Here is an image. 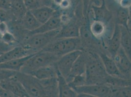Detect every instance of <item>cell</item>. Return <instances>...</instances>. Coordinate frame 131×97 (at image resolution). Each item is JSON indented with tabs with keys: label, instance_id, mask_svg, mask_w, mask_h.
Masks as SVG:
<instances>
[{
	"label": "cell",
	"instance_id": "obj_24",
	"mask_svg": "<svg viewBox=\"0 0 131 97\" xmlns=\"http://www.w3.org/2000/svg\"><path fill=\"white\" fill-rule=\"evenodd\" d=\"M10 9L17 21H21L27 11L24 0H11Z\"/></svg>",
	"mask_w": 131,
	"mask_h": 97
},
{
	"label": "cell",
	"instance_id": "obj_31",
	"mask_svg": "<svg viewBox=\"0 0 131 97\" xmlns=\"http://www.w3.org/2000/svg\"><path fill=\"white\" fill-rule=\"evenodd\" d=\"M17 71L0 69V82L15 75Z\"/></svg>",
	"mask_w": 131,
	"mask_h": 97
},
{
	"label": "cell",
	"instance_id": "obj_20",
	"mask_svg": "<svg viewBox=\"0 0 131 97\" xmlns=\"http://www.w3.org/2000/svg\"><path fill=\"white\" fill-rule=\"evenodd\" d=\"M20 21L23 28L28 32L36 30L41 25L32 13L28 10L26 13Z\"/></svg>",
	"mask_w": 131,
	"mask_h": 97
},
{
	"label": "cell",
	"instance_id": "obj_38",
	"mask_svg": "<svg viewBox=\"0 0 131 97\" xmlns=\"http://www.w3.org/2000/svg\"><path fill=\"white\" fill-rule=\"evenodd\" d=\"M1 37H2V35L0 34V41H1Z\"/></svg>",
	"mask_w": 131,
	"mask_h": 97
},
{
	"label": "cell",
	"instance_id": "obj_22",
	"mask_svg": "<svg viewBox=\"0 0 131 97\" xmlns=\"http://www.w3.org/2000/svg\"><path fill=\"white\" fill-rule=\"evenodd\" d=\"M119 26L120 28L121 47L131 58V31L123 26L119 25Z\"/></svg>",
	"mask_w": 131,
	"mask_h": 97
},
{
	"label": "cell",
	"instance_id": "obj_19",
	"mask_svg": "<svg viewBox=\"0 0 131 97\" xmlns=\"http://www.w3.org/2000/svg\"><path fill=\"white\" fill-rule=\"evenodd\" d=\"M40 80L44 88L46 97H58L57 77Z\"/></svg>",
	"mask_w": 131,
	"mask_h": 97
},
{
	"label": "cell",
	"instance_id": "obj_25",
	"mask_svg": "<svg viewBox=\"0 0 131 97\" xmlns=\"http://www.w3.org/2000/svg\"><path fill=\"white\" fill-rule=\"evenodd\" d=\"M106 24L102 21L94 20L90 23V29L93 36L97 39L104 36L106 31Z\"/></svg>",
	"mask_w": 131,
	"mask_h": 97
},
{
	"label": "cell",
	"instance_id": "obj_37",
	"mask_svg": "<svg viewBox=\"0 0 131 97\" xmlns=\"http://www.w3.org/2000/svg\"><path fill=\"white\" fill-rule=\"evenodd\" d=\"M71 2V3L72 4L73 6L74 7L77 6H78L79 5H80L81 4H83V0H70Z\"/></svg>",
	"mask_w": 131,
	"mask_h": 97
},
{
	"label": "cell",
	"instance_id": "obj_8",
	"mask_svg": "<svg viewBox=\"0 0 131 97\" xmlns=\"http://www.w3.org/2000/svg\"><path fill=\"white\" fill-rule=\"evenodd\" d=\"M113 58L120 72L126 78L130 79L131 58L128 56L121 47H120Z\"/></svg>",
	"mask_w": 131,
	"mask_h": 97
},
{
	"label": "cell",
	"instance_id": "obj_1",
	"mask_svg": "<svg viewBox=\"0 0 131 97\" xmlns=\"http://www.w3.org/2000/svg\"><path fill=\"white\" fill-rule=\"evenodd\" d=\"M86 52L88 56L85 72L86 85L106 84V79L109 75L105 70L97 53Z\"/></svg>",
	"mask_w": 131,
	"mask_h": 97
},
{
	"label": "cell",
	"instance_id": "obj_7",
	"mask_svg": "<svg viewBox=\"0 0 131 97\" xmlns=\"http://www.w3.org/2000/svg\"><path fill=\"white\" fill-rule=\"evenodd\" d=\"M82 52V50H77L64 54L60 57L56 62L58 70L65 79L70 75L73 64Z\"/></svg>",
	"mask_w": 131,
	"mask_h": 97
},
{
	"label": "cell",
	"instance_id": "obj_11",
	"mask_svg": "<svg viewBox=\"0 0 131 97\" xmlns=\"http://www.w3.org/2000/svg\"><path fill=\"white\" fill-rule=\"evenodd\" d=\"M80 24L73 18L69 22L62 25L59 32L55 39L60 38H74L79 37Z\"/></svg>",
	"mask_w": 131,
	"mask_h": 97
},
{
	"label": "cell",
	"instance_id": "obj_9",
	"mask_svg": "<svg viewBox=\"0 0 131 97\" xmlns=\"http://www.w3.org/2000/svg\"><path fill=\"white\" fill-rule=\"evenodd\" d=\"M0 86L10 92L14 97H29L15 75L1 81Z\"/></svg>",
	"mask_w": 131,
	"mask_h": 97
},
{
	"label": "cell",
	"instance_id": "obj_28",
	"mask_svg": "<svg viewBox=\"0 0 131 97\" xmlns=\"http://www.w3.org/2000/svg\"><path fill=\"white\" fill-rule=\"evenodd\" d=\"M1 41L13 47L20 45L14 35L9 31L2 35Z\"/></svg>",
	"mask_w": 131,
	"mask_h": 97
},
{
	"label": "cell",
	"instance_id": "obj_12",
	"mask_svg": "<svg viewBox=\"0 0 131 97\" xmlns=\"http://www.w3.org/2000/svg\"><path fill=\"white\" fill-rule=\"evenodd\" d=\"M97 54L102 62L105 70L108 75L127 79L120 72L115 63L114 60L110 55L101 52H98Z\"/></svg>",
	"mask_w": 131,
	"mask_h": 97
},
{
	"label": "cell",
	"instance_id": "obj_30",
	"mask_svg": "<svg viewBox=\"0 0 131 97\" xmlns=\"http://www.w3.org/2000/svg\"><path fill=\"white\" fill-rule=\"evenodd\" d=\"M25 5L28 11H31L43 6L41 0H24Z\"/></svg>",
	"mask_w": 131,
	"mask_h": 97
},
{
	"label": "cell",
	"instance_id": "obj_26",
	"mask_svg": "<svg viewBox=\"0 0 131 97\" xmlns=\"http://www.w3.org/2000/svg\"><path fill=\"white\" fill-rule=\"evenodd\" d=\"M131 86H111V97H131Z\"/></svg>",
	"mask_w": 131,
	"mask_h": 97
},
{
	"label": "cell",
	"instance_id": "obj_18",
	"mask_svg": "<svg viewBox=\"0 0 131 97\" xmlns=\"http://www.w3.org/2000/svg\"><path fill=\"white\" fill-rule=\"evenodd\" d=\"M55 63L39 68L32 75L36 77L39 80L56 78L58 70Z\"/></svg>",
	"mask_w": 131,
	"mask_h": 97
},
{
	"label": "cell",
	"instance_id": "obj_3",
	"mask_svg": "<svg viewBox=\"0 0 131 97\" xmlns=\"http://www.w3.org/2000/svg\"><path fill=\"white\" fill-rule=\"evenodd\" d=\"M77 50H83L79 37L55 39L41 51L49 52L61 57Z\"/></svg>",
	"mask_w": 131,
	"mask_h": 97
},
{
	"label": "cell",
	"instance_id": "obj_33",
	"mask_svg": "<svg viewBox=\"0 0 131 97\" xmlns=\"http://www.w3.org/2000/svg\"><path fill=\"white\" fill-rule=\"evenodd\" d=\"M14 47L11 46L9 45L0 41V54H2L10 50Z\"/></svg>",
	"mask_w": 131,
	"mask_h": 97
},
{
	"label": "cell",
	"instance_id": "obj_15",
	"mask_svg": "<svg viewBox=\"0 0 131 97\" xmlns=\"http://www.w3.org/2000/svg\"><path fill=\"white\" fill-rule=\"evenodd\" d=\"M58 82V97H77L78 94L69 86L65 78L58 71L57 75Z\"/></svg>",
	"mask_w": 131,
	"mask_h": 97
},
{
	"label": "cell",
	"instance_id": "obj_16",
	"mask_svg": "<svg viewBox=\"0 0 131 97\" xmlns=\"http://www.w3.org/2000/svg\"><path fill=\"white\" fill-rule=\"evenodd\" d=\"M121 47L120 44V31L119 26L116 23L113 33L109 40L108 50L110 55L113 58L115 54Z\"/></svg>",
	"mask_w": 131,
	"mask_h": 97
},
{
	"label": "cell",
	"instance_id": "obj_17",
	"mask_svg": "<svg viewBox=\"0 0 131 97\" xmlns=\"http://www.w3.org/2000/svg\"><path fill=\"white\" fill-rule=\"evenodd\" d=\"M30 11L39 22L42 24L54 14L56 10L51 7L43 6Z\"/></svg>",
	"mask_w": 131,
	"mask_h": 97
},
{
	"label": "cell",
	"instance_id": "obj_5",
	"mask_svg": "<svg viewBox=\"0 0 131 97\" xmlns=\"http://www.w3.org/2000/svg\"><path fill=\"white\" fill-rule=\"evenodd\" d=\"M15 76L22 84L29 97H46L40 80L36 77L20 71L17 72Z\"/></svg>",
	"mask_w": 131,
	"mask_h": 97
},
{
	"label": "cell",
	"instance_id": "obj_13",
	"mask_svg": "<svg viewBox=\"0 0 131 97\" xmlns=\"http://www.w3.org/2000/svg\"><path fill=\"white\" fill-rule=\"evenodd\" d=\"M87 59V52L83 50L82 54L79 56L73 64L70 75L66 79L67 82H69L71 78L75 76L85 74Z\"/></svg>",
	"mask_w": 131,
	"mask_h": 97
},
{
	"label": "cell",
	"instance_id": "obj_4",
	"mask_svg": "<svg viewBox=\"0 0 131 97\" xmlns=\"http://www.w3.org/2000/svg\"><path fill=\"white\" fill-rule=\"evenodd\" d=\"M60 28L50 32L31 35L26 38L21 44V45L25 48L31 50L34 53H36L42 50L54 40L55 37L59 32Z\"/></svg>",
	"mask_w": 131,
	"mask_h": 97
},
{
	"label": "cell",
	"instance_id": "obj_14",
	"mask_svg": "<svg viewBox=\"0 0 131 97\" xmlns=\"http://www.w3.org/2000/svg\"><path fill=\"white\" fill-rule=\"evenodd\" d=\"M89 8L91 9L95 20L102 21L106 24L111 18V14L107 8L105 0H103L100 5L90 4Z\"/></svg>",
	"mask_w": 131,
	"mask_h": 97
},
{
	"label": "cell",
	"instance_id": "obj_10",
	"mask_svg": "<svg viewBox=\"0 0 131 97\" xmlns=\"http://www.w3.org/2000/svg\"><path fill=\"white\" fill-rule=\"evenodd\" d=\"M61 16V12L59 10H56L54 14L48 21L41 24L36 30L31 32H28L29 36L37 33L48 32L59 29L62 26Z\"/></svg>",
	"mask_w": 131,
	"mask_h": 97
},
{
	"label": "cell",
	"instance_id": "obj_36",
	"mask_svg": "<svg viewBox=\"0 0 131 97\" xmlns=\"http://www.w3.org/2000/svg\"><path fill=\"white\" fill-rule=\"evenodd\" d=\"M131 2V0H121L120 3H119V5L123 8H130Z\"/></svg>",
	"mask_w": 131,
	"mask_h": 97
},
{
	"label": "cell",
	"instance_id": "obj_32",
	"mask_svg": "<svg viewBox=\"0 0 131 97\" xmlns=\"http://www.w3.org/2000/svg\"><path fill=\"white\" fill-rule=\"evenodd\" d=\"M11 0H0V9H10Z\"/></svg>",
	"mask_w": 131,
	"mask_h": 97
},
{
	"label": "cell",
	"instance_id": "obj_23",
	"mask_svg": "<svg viewBox=\"0 0 131 97\" xmlns=\"http://www.w3.org/2000/svg\"><path fill=\"white\" fill-rule=\"evenodd\" d=\"M130 20V8H123L120 6L117 9L116 13V23L125 27L131 31Z\"/></svg>",
	"mask_w": 131,
	"mask_h": 97
},
{
	"label": "cell",
	"instance_id": "obj_6",
	"mask_svg": "<svg viewBox=\"0 0 131 97\" xmlns=\"http://www.w3.org/2000/svg\"><path fill=\"white\" fill-rule=\"evenodd\" d=\"M77 94H85L91 97H111V86L108 84L85 85L75 88Z\"/></svg>",
	"mask_w": 131,
	"mask_h": 97
},
{
	"label": "cell",
	"instance_id": "obj_2",
	"mask_svg": "<svg viewBox=\"0 0 131 97\" xmlns=\"http://www.w3.org/2000/svg\"><path fill=\"white\" fill-rule=\"evenodd\" d=\"M60 58L53 53L40 51L33 54L22 67L20 72L32 75L40 68L55 64Z\"/></svg>",
	"mask_w": 131,
	"mask_h": 97
},
{
	"label": "cell",
	"instance_id": "obj_34",
	"mask_svg": "<svg viewBox=\"0 0 131 97\" xmlns=\"http://www.w3.org/2000/svg\"><path fill=\"white\" fill-rule=\"evenodd\" d=\"M0 97H14L10 92L0 86Z\"/></svg>",
	"mask_w": 131,
	"mask_h": 97
},
{
	"label": "cell",
	"instance_id": "obj_21",
	"mask_svg": "<svg viewBox=\"0 0 131 97\" xmlns=\"http://www.w3.org/2000/svg\"><path fill=\"white\" fill-rule=\"evenodd\" d=\"M30 55L27 56L20 58L13 59L7 61L3 63L0 64V69H5L7 70H12L14 71H20L22 67L25 64L26 62L28 59L32 55Z\"/></svg>",
	"mask_w": 131,
	"mask_h": 97
},
{
	"label": "cell",
	"instance_id": "obj_29",
	"mask_svg": "<svg viewBox=\"0 0 131 97\" xmlns=\"http://www.w3.org/2000/svg\"><path fill=\"white\" fill-rule=\"evenodd\" d=\"M16 20L10 9H0V22L9 23Z\"/></svg>",
	"mask_w": 131,
	"mask_h": 97
},
{
	"label": "cell",
	"instance_id": "obj_35",
	"mask_svg": "<svg viewBox=\"0 0 131 97\" xmlns=\"http://www.w3.org/2000/svg\"><path fill=\"white\" fill-rule=\"evenodd\" d=\"M9 31L8 24L4 22H0V34L3 35Z\"/></svg>",
	"mask_w": 131,
	"mask_h": 97
},
{
	"label": "cell",
	"instance_id": "obj_27",
	"mask_svg": "<svg viewBox=\"0 0 131 97\" xmlns=\"http://www.w3.org/2000/svg\"><path fill=\"white\" fill-rule=\"evenodd\" d=\"M68 83L73 89L77 87L86 85L85 74L75 76L72 77L69 82H68Z\"/></svg>",
	"mask_w": 131,
	"mask_h": 97
}]
</instances>
